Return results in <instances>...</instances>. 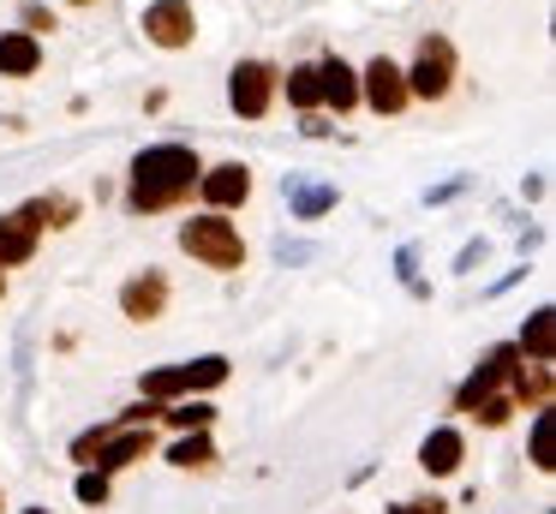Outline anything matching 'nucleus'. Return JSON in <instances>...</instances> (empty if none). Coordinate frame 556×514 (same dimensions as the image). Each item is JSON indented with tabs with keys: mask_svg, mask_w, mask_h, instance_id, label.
I'll use <instances>...</instances> for the list:
<instances>
[{
	"mask_svg": "<svg viewBox=\"0 0 556 514\" xmlns=\"http://www.w3.org/2000/svg\"><path fill=\"white\" fill-rule=\"evenodd\" d=\"M198 174H204V162H198V150H186V143H156V150H138L132 162V191H126V203L132 210H168V203H180L186 191L198 186Z\"/></svg>",
	"mask_w": 556,
	"mask_h": 514,
	"instance_id": "1",
	"label": "nucleus"
},
{
	"mask_svg": "<svg viewBox=\"0 0 556 514\" xmlns=\"http://www.w3.org/2000/svg\"><path fill=\"white\" fill-rule=\"evenodd\" d=\"M180 246L192 251L198 263H210V269H240V263H245L240 227L222 222V215H192V222L180 227Z\"/></svg>",
	"mask_w": 556,
	"mask_h": 514,
	"instance_id": "2",
	"label": "nucleus"
},
{
	"mask_svg": "<svg viewBox=\"0 0 556 514\" xmlns=\"http://www.w3.org/2000/svg\"><path fill=\"white\" fill-rule=\"evenodd\" d=\"M401 78H407V96H425V102L448 96V78H455V48H448L443 36H425L413 72H401Z\"/></svg>",
	"mask_w": 556,
	"mask_h": 514,
	"instance_id": "3",
	"label": "nucleus"
},
{
	"mask_svg": "<svg viewBox=\"0 0 556 514\" xmlns=\"http://www.w3.org/2000/svg\"><path fill=\"white\" fill-rule=\"evenodd\" d=\"M269 96H276V72H269L264 60H240V66H233V78H228L233 114L264 120V114H269Z\"/></svg>",
	"mask_w": 556,
	"mask_h": 514,
	"instance_id": "4",
	"label": "nucleus"
},
{
	"mask_svg": "<svg viewBox=\"0 0 556 514\" xmlns=\"http://www.w3.org/2000/svg\"><path fill=\"white\" fill-rule=\"evenodd\" d=\"M515 365H520V353H515V347H491V353L479 359V371H472V377L460 383L455 406H460V413H472L479 401H491V394L508 383V371H515Z\"/></svg>",
	"mask_w": 556,
	"mask_h": 514,
	"instance_id": "5",
	"label": "nucleus"
},
{
	"mask_svg": "<svg viewBox=\"0 0 556 514\" xmlns=\"http://www.w3.org/2000/svg\"><path fill=\"white\" fill-rule=\"evenodd\" d=\"M144 36L156 48H186L198 36V24H192V0H156V7L144 12Z\"/></svg>",
	"mask_w": 556,
	"mask_h": 514,
	"instance_id": "6",
	"label": "nucleus"
},
{
	"mask_svg": "<svg viewBox=\"0 0 556 514\" xmlns=\"http://www.w3.org/2000/svg\"><path fill=\"white\" fill-rule=\"evenodd\" d=\"M198 191H204L210 210H240V203L252 198V167L222 162V167H210V174H198Z\"/></svg>",
	"mask_w": 556,
	"mask_h": 514,
	"instance_id": "7",
	"label": "nucleus"
},
{
	"mask_svg": "<svg viewBox=\"0 0 556 514\" xmlns=\"http://www.w3.org/2000/svg\"><path fill=\"white\" fill-rule=\"evenodd\" d=\"M359 96L377 108V114H401V108H407V78H401V66H395V60H383V54H377L371 66H365Z\"/></svg>",
	"mask_w": 556,
	"mask_h": 514,
	"instance_id": "8",
	"label": "nucleus"
},
{
	"mask_svg": "<svg viewBox=\"0 0 556 514\" xmlns=\"http://www.w3.org/2000/svg\"><path fill=\"white\" fill-rule=\"evenodd\" d=\"M162 305H168V281H162V269H144V275H132V281L121 287V311L132 323L162 317Z\"/></svg>",
	"mask_w": 556,
	"mask_h": 514,
	"instance_id": "9",
	"label": "nucleus"
},
{
	"mask_svg": "<svg viewBox=\"0 0 556 514\" xmlns=\"http://www.w3.org/2000/svg\"><path fill=\"white\" fill-rule=\"evenodd\" d=\"M144 454H150V425H144V430H121V425H114L109 442H102L90 461H97V473H121V466L144 461Z\"/></svg>",
	"mask_w": 556,
	"mask_h": 514,
	"instance_id": "10",
	"label": "nucleus"
},
{
	"mask_svg": "<svg viewBox=\"0 0 556 514\" xmlns=\"http://www.w3.org/2000/svg\"><path fill=\"white\" fill-rule=\"evenodd\" d=\"M37 66H42V42L30 30H7V36H0V72H7V78H30Z\"/></svg>",
	"mask_w": 556,
	"mask_h": 514,
	"instance_id": "11",
	"label": "nucleus"
},
{
	"mask_svg": "<svg viewBox=\"0 0 556 514\" xmlns=\"http://www.w3.org/2000/svg\"><path fill=\"white\" fill-rule=\"evenodd\" d=\"M515 353L532 359V365H551V353H556V311H551V305L527 317V329H520V347H515Z\"/></svg>",
	"mask_w": 556,
	"mask_h": 514,
	"instance_id": "12",
	"label": "nucleus"
},
{
	"mask_svg": "<svg viewBox=\"0 0 556 514\" xmlns=\"http://www.w3.org/2000/svg\"><path fill=\"white\" fill-rule=\"evenodd\" d=\"M317 84H324V102L336 108V114H348V108L359 102V78H353L348 60H324V66H317Z\"/></svg>",
	"mask_w": 556,
	"mask_h": 514,
	"instance_id": "13",
	"label": "nucleus"
},
{
	"mask_svg": "<svg viewBox=\"0 0 556 514\" xmlns=\"http://www.w3.org/2000/svg\"><path fill=\"white\" fill-rule=\"evenodd\" d=\"M460 454H467V442H460V430H431V437H425V449H419V466L425 473H455L460 466Z\"/></svg>",
	"mask_w": 556,
	"mask_h": 514,
	"instance_id": "14",
	"label": "nucleus"
},
{
	"mask_svg": "<svg viewBox=\"0 0 556 514\" xmlns=\"http://www.w3.org/2000/svg\"><path fill=\"white\" fill-rule=\"evenodd\" d=\"M30 251H37V227H30L25 215H0V269L25 263Z\"/></svg>",
	"mask_w": 556,
	"mask_h": 514,
	"instance_id": "15",
	"label": "nucleus"
},
{
	"mask_svg": "<svg viewBox=\"0 0 556 514\" xmlns=\"http://www.w3.org/2000/svg\"><path fill=\"white\" fill-rule=\"evenodd\" d=\"M508 383H515V401H527V406H551V365H532V359H520L515 371H508Z\"/></svg>",
	"mask_w": 556,
	"mask_h": 514,
	"instance_id": "16",
	"label": "nucleus"
},
{
	"mask_svg": "<svg viewBox=\"0 0 556 514\" xmlns=\"http://www.w3.org/2000/svg\"><path fill=\"white\" fill-rule=\"evenodd\" d=\"M18 215H25L30 227H73L78 203H73V198H30V203H25V210H18Z\"/></svg>",
	"mask_w": 556,
	"mask_h": 514,
	"instance_id": "17",
	"label": "nucleus"
},
{
	"mask_svg": "<svg viewBox=\"0 0 556 514\" xmlns=\"http://www.w3.org/2000/svg\"><path fill=\"white\" fill-rule=\"evenodd\" d=\"M180 377H186V389H216V383H228V359L204 353V359H192V365H180Z\"/></svg>",
	"mask_w": 556,
	"mask_h": 514,
	"instance_id": "18",
	"label": "nucleus"
},
{
	"mask_svg": "<svg viewBox=\"0 0 556 514\" xmlns=\"http://www.w3.org/2000/svg\"><path fill=\"white\" fill-rule=\"evenodd\" d=\"M168 461H174V466H210V461H216V449H210L204 430H186V437L168 449Z\"/></svg>",
	"mask_w": 556,
	"mask_h": 514,
	"instance_id": "19",
	"label": "nucleus"
},
{
	"mask_svg": "<svg viewBox=\"0 0 556 514\" xmlns=\"http://www.w3.org/2000/svg\"><path fill=\"white\" fill-rule=\"evenodd\" d=\"M288 102H293V108H317V102H324L317 66H293V72H288Z\"/></svg>",
	"mask_w": 556,
	"mask_h": 514,
	"instance_id": "20",
	"label": "nucleus"
},
{
	"mask_svg": "<svg viewBox=\"0 0 556 514\" xmlns=\"http://www.w3.org/2000/svg\"><path fill=\"white\" fill-rule=\"evenodd\" d=\"M174 394H186V377L180 365H162V371H144V401H174Z\"/></svg>",
	"mask_w": 556,
	"mask_h": 514,
	"instance_id": "21",
	"label": "nucleus"
},
{
	"mask_svg": "<svg viewBox=\"0 0 556 514\" xmlns=\"http://www.w3.org/2000/svg\"><path fill=\"white\" fill-rule=\"evenodd\" d=\"M551 425H556V418H551V406H544V413L539 418H532V466H544V473H551Z\"/></svg>",
	"mask_w": 556,
	"mask_h": 514,
	"instance_id": "22",
	"label": "nucleus"
},
{
	"mask_svg": "<svg viewBox=\"0 0 556 514\" xmlns=\"http://www.w3.org/2000/svg\"><path fill=\"white\" fill-rule=\"evenodd\" d=\"M168 425H180V430H210V418H216V406H204V401H192V406H174V413H162Z\"/></svg>",
	"mask_w": 556,
	"mask_h": 514,
	"instance_id": "23",
	"label": "nucleus"
},
{
	"mask_svg": "<svg viewBox=\"0 0 556 514\" xmlns=\"http://www.w3.org/2000/svg\"><path fill=\"white\" fill-rule=\"evenodd\" d=\"M329 203H336V191H329V186H305V191H293V210H300V215H324Z\"/></svg>",
	"mask_w": 556,
	"mask_h": 514,
	"instance_id": "24",
	"label": "nucleus"
},
{
	"mask_svg": "<svg viewBox=\"0 0 556 514\" xmlns=\"http://www.w3.org/2000/svg\"><path fill=\"white\" fill-rule=\"evenodd\" d=\"M78 497H85L90 509H102V502H109V473H85L78 478Z\"/></svg>",
	"mask_w": 556,
	"mask_h": 514,
	"instance_id": "25",
	"label": "nucleus"
},
{
	"mask_svg": "<svg viewBox=\"0 0 556 514\" xmlns=\"http://www.w3.org/2000/svg\"><path fill=\"white\" fill-rule=\"evenodd\" d=\"M472 413H479L484 425H503V418L515 413V401H508V394H491V401H479V406H472Z\"/></svg>",
	"mask_w": 556,
	"mask_h": 514,
	"instance_id": "26",
	"label": "nucleus"
},
{
	"mask_svg": "<svg viewBox=\"0 0 556 514\" xmlns=\"http://www.w3.org/2000/svg\"><path fill=\"white\" fill-rule=\"evenodd\" d=\"M389 514H443V502H437V497H413V502H395Z\"/></svg>",
	"mask_w": 556,
	"mask_h": 514,
	"instance_id": "27",
	"label": "nucleus"
},
{
	"mask_svg": "<svg viewBox=\"0 0 556 514\" xmlns=\"http://www.w3.org/2000/svg\"><path fill=\"white\" fill-rule=\"evenodd\" d=\"M25 24H30V30H54V18L42 7H25Z\"/></svg>",
	"mask_w": 556,
	"mask_h": 514,
	"instance_id": "28",
	"label": "nucleus"
},
{
	"mask_svg": "<svg viewBox=\"0 0 556 514\" xmlns=\"http://www.w3.org/2000/svg\"><path fill=\"white\" fill-rule=\"evenodd\" d=\"M25 514H49V509H25Z\"/></svg>",
	"mask_w": 556,
	"mask_h": 514,
	"instance_id": "29",
	"label": "nucleus"
},
{
	"mask_svg": "<svg viewBox=\"0 0 556 514\" xmlns=\"http://www.w3.org/2000/svg\"><path fill=\"white\" fill-rule=\"evenodd\" d=\"M0 293H7V275H0Z\"/></svg>",
	"mask_w": 556,
	"mask_h": 514,
	"instance_id": "30",
	"label": "nucleus"
},
{
	"mask_svg": "<svg viewBox=\"0 0 556 514\" xmlns=\"http://www.w3.org/2000/svg\"><path fill=\"white\" fill-rule=\"evenodd\" d=\"M73 7H90V0H73Z\"/></svg>",
	"mask_w": 556,
	"mask_h": 514,
	"instance_id": "31",
	"label": "nucleus"
}]
</instances>
